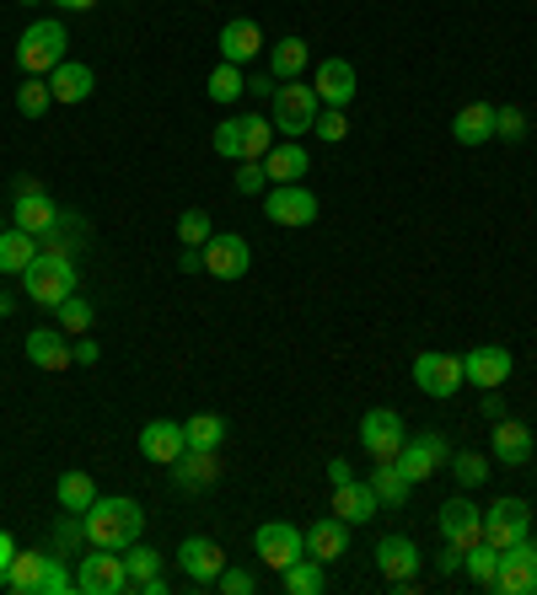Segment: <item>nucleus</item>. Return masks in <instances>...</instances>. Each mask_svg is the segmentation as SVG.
Instances as JSON below:
<instances>
[{
    "mask_svg": "<svg viewBox=\"0 0 537 595\" xmlns=\"http://www.w3.org/2000/svg\"><path fill=\"white\" fill-rule=\"evenodd\" d=\"M376 505H382V499H376L372 483H355V477H350V483L333 488V516L350 520V526H366V520L376 516Z\"/></svg>",
    "mask_w": 537,
    "mask_h": 595,
    "instance_id": "412c9836",
    "label": "nucleus"
},
{
    "mask_svg": "<svg viewBox=\"0 0 537 595\" xmlns=\"http://www.w3.org/2000/svg\"><path fill=\"white\" fill-rule=\"evenodd\" d=\"M527 129H533V123H527L522 108H495V140H511V145H516V140H527Z\"/></svg>",
    "mask_w": 537,
    "mask_h": 595,
    "instance_id": "c03bdc74",
    "label": "nucleus"
},
{
    "mask_svg": "<svg viewBox=\"0 0 537 595\" xmlns=\"http://www.w3.org/2000/svg\"><path fill=\"white\" fill-rule=\"evenodd\" d=\"M178 563H183V574H189L194 585H215V580H221V569H226V553H221L210 537H183Z\"/></svg>",
    "mask_w": 537,
    "mask_h": 595,
    "instance_id": "f3484780",
    "label": "nucleus"
},
{
    "mask_svg": "<svg viewBox=\"0 0 537 595\" xmlns=\"http://www.w3.org/2000/svg\"><path fill=\"white\" fill-rule=\"evenodd\" d=\"M0 231H6V226H0Z\"/></svg>",
    "mask_w": 537,
    "mask_h": 595,
    "instance_id": "69168bd1",
    "label": "nucleus"
},
{
    "mask_svg": "<svg viewBox=\"0 0 537 595\" xmlns=\"http://www.w3.org/2000/svg\"><path fill=\"white\" fill-rule=\"evenodd\" d=\"M183 440H189V451H221L226 419L221 413H194V419H183Z\"/></svg>",
    "mask_w": 537,
    "mask_h": 595,
    "instance_id": "7c9ffc66",
    "label": "nucleus"
},
{
    "mask_svg": "<svg viewBox=\"0 0 537 595\" xmlns=\"http://www.w3.org/2000/svg\"><path fill=\"white\" fill-rule=\"evenodd\" d=\"M490 451H495L500 467H527V456H533V430L516 424V419H495V430H490Z\"/></svg>",
    "mask_w": 537,
    "mask_h": 595,
    "instance_id": "6ab92c4d",
    "label": "nucleus"
},
{
    "mask_svg": "<svg viewBox=\"0 0 537 595\" xmlns=\"http://www.w3.org/2000/svg\"><path fill=\"white\" fill-rule=\"evenodd\" d=\"M264 215L275 226H312L318 220V194L301 188V183H275L269 198H264Z\"/></svg>",
    "mask_w": 537,
    "mask_h": 595,
    "instance_id": "9d476101",
    "label": "nucleus"
},
{
    "mask_svg": "<svg viewBox=\"0 0 537 595\" xmlns=\"http://www.w3.org/2000/svg\"><path fill=\"white\" fill-rule=\"evenodd\" d=\"M441 542H452V548H473L479 537H484V510H473L468 499H452V505H441Z\"/></svg>",
    "mask_w": 537,
    "mask_h": 595,
    "instance_id": "dca6fc26",
    "label": "nucleus"
},
{
    "mask_svg": "<svg viewBox=\"0 0 537 595\" xmlns=\"http://www.w3.org/2000/svg\"><path fill=\"white\" fill-rule=\"evenodd\" d=\"M43 569H49V553H17V558H11V569L0 574V591H11V595H39Z\"/></svg>",
    "mask_w": 537,
    "mask_h": 595,
    "instance_id": "393cba45",
    "label": "nucleus"
},
{
    "mask_svg": "<svg viewBox=\"0 0 537 595\" xmlns=\"http://www.w3.org/2000/svg\"><path fill=\"white\" fill-rule=\"evenodd\" d=\"M264 172H269V183H296V177L307 172V151H301V145H269Z\"/></svg>",
    "mask_w": 537,
    "mask_h": 595,
    "instance_id": "72a5a7b5",
    "label": "nucleus"
},
{
    "mask_svg": "<svg viewBox=\"0 0 537 595\" xmlns=\"http://www.w3.org/2000/svg\"><path fill=\"white\" fill-rule=\"evenodd\" d=\"M404 419L393 413V408H372L366 419H361V445H366V456L372 462H398V451H404Z\"/></svg>",
    "mask_w": 537,
    "mask_h": 595,
    "instance_id": "0eeeda50",
    "label": "nucleus"
},
{
    "mask_svg": "<svg viewBox=\"0 0 537 595\" xmlns=\"http://www.w3.org/2000/svg\"><path fill=\"white\" fill-rule=\"evenodd\" d=\"M76 591H82V595H125L129 591L125 558L114 553V548H92V558H82Z\"/></svg>",
    "mask_w": 537,
    "mask_h": 595,
    "instance_id": "423d86ee",
    "label": "nucleus"
},
{
    "mask_svg": "<svg viewBox=\"0 0 537 595\" xmlns=\"http://www.w3.org/2000/svg\"><path fill=\"white\" fill-rule=\"evenodd\" d=\"M11 215H17V226H22V231H33V237H49V231L65 220V215L54 209V198L43 194V188H39V194L17 198V209H11Z\"/></svg>",
    "mask_w": 537,
    "mask_h": 595,
    "instance_id": "5701e85b",
    "label": "nucleus"
},
{
    "mask_svg": "<svg viewBox=\"0 0 537 595\" xmlns=\"http://www.w3.org/2000/svg\"><path fill=\"white\" fill-rule=\"evenodd\" d=\"M457 569H462V548L447 542V553H441V574H457Z\"/></svg>",
    "mask_w": 537,
    "mask_h": 595,
    "instance_id": "4d7b16f0",
    "label": "nucleus"
},
{
    "mask_svg": "<svg viewBox=\"0 0 537 595\" xmlns=\"http://www.w3.org/2000/svg\"><path fill=\"white\" fill-rule=\"evenodd\" d=\"M215 156L243 161V119H226L221 129H215Z\"/></svg>",
    "mask_w": 537,
    "mask_h": 595,
    "instance_id": "a18cd8bd",
    "label": "nucleus"
},
{
    "mask_svg": "<svg viewBox=\"0 0 537 595\" xmlns=\"http://www.w3.org/2000/svg\"><path fill=\"white\" fill-rule=\"evenodd\" d=\"M11 558H17V548H11V537H6V531H0V574H6V569H11Z\"/></svg>",
    "mask_w": 537,
    "mask_h": 595,
    "instance_id": "bf43d9fd",
    "label": "nucleus"
},
{
    "mask_svg": "<svg viewBox=\"0 0 537 595\" xmlns=\"http://www.w3.org/2000/svg\"><path fill=\"white\" fill-rule=\"evenodd\" d=\"M264 183H269L264 161H243V166H237V194H264Z\"/></svg>",
    "mask_w": 537,
    "mask_h": 595,
    "instance_id": "3c124183",
    "label": "nucleus"
},
{
    "mask_svg": "<svg viewBox=\"0 0 537 595\" xmlns=\"http://www.w3.org/2000/svg\"><path fill=\"white\" fill-rule=\"evenodd\" d=\"M92 86H97V80H92L86 65L60 60V65L49 71V97H54V102H86V97H92Z\"/></svg>",
    "mask_w": 537,
    "mask_h": 595,
    "instance_id": "b1692460",
    "label": "nucleus"
},
{
    "mask_svg": "<svg viewBox=\"0 0 537 595\" xmlns=\"http://www.w3.org/2000/svg\"><path fill=\"white\" fill-rule=\"evenodd\" d=\"M54 322H60V333L82 338L86 327H92V301H76V295H65V301L54 306Z\"/></svg>",
    "mask_w": 537,
    "mask_h": 595,
    "instance_id": "58836bf2",
    "label": "nucleus"
},
{
    "mask_svg": "<svg viewBox=\"0 0 537 595\" xmlns=\"http://www.w3.org/2000/svg\"><path fill=\"white\" fill-rule=\"evenodd\" d=\"M243 91H248V80H243L237 65H226V60H221V65L210 71V97H215V102H237Z\"/></svg>",
    "mask_w": 537,
    "mask_h": 595,
    "instance_id": "4c0bfd02",
    "label": "nucleus"
},
{
    "mask_svg": "<svg viewBox=\"0 0 537 595\" xmlns=\"http://www.w3.org/2000/svg\"><path fill=\"white\" fill-rule=\"evenodd\" d=\"M28 359H33L39 370H65V365H76V359H71V344H65V333H54V327L28 333Z\"/></svg>",
    "mask_w": 537,
    "mask_h": 595,
    "instance_id": "cd10ccee",
    "label": "nucleus"
},
{
    "mask_svg": "<svg viewBox=\"0 0 537 595\" xmlns=\"http://www.w3.org/2000/svg\"><path fill=\"white\" fill-rule=\"evenodd\" d=\"M484 516H490V520H505V526H516V531H527V526H533V510H527L522 499H495V505H490Z\"/></svg>",
    "mask_w": 537,
    "mask_h": 595,
    "instance_id": "49530a36",
    "label": "nucleus"
},
{
    "mask_svg": "<svg viewBox=\"0 0 537 595\" xmlns=\"http://www.w3.org/2000/svg\"><path fill=\"white\" fill-rule=\"evenodd\" d=\"M140 595H167V580H162V574H151V580L140 585Z\"/></svg>",
    "mask_w": 537,
    "mask_h": 595,
    "instance_id": "052dcab7",
    "label": "nucleus"
},
{
    "mask_svg": "<svg viewBox=\"0 0 537 595\" xmlns=\"http://www.w3.org/2000/svg\"><path fill=\"white\" fill-rule=\"evenodd\" d=\"M323 591V563L318 558H296L286 569V595H318Z\"/></svg>",
    "mask_w": 537,
    "mask_h": 595,
    "instance_id": "e433bc0d",
    "label": "nucleus"
},
{
    "mask_svg": "<svg viewBox=\"0 0 537 595\" xmlns=\"http://www.w3.org/2000/svg\"><path fill=\"white\" fill-rule=\"evenodd\" d=\"M253 548H258V558H264L275 574H286L296 558H307V537H301L296 526H286V520H269V526H258Z\"/></svg>",
    "mask_w": 537,
    "mask_h": 595,
    "instance_id": "9b49d317",
    "label": "nucleus"
},
{
    "mask_svg": "<svg viewBox=\"0 0 537 595\" xmlns=\"http://www.w3.org/2000/svg\"><path fill=\"white\" fill-rule=\"evenodd\" d=\"M71 359H76V365H97V344H92V338L71 344Z\"/></svg>",
    "mask_w": 537,
    "mask_h": 595,
    "instance_id": "864d4df0",
    "label": "nucleus"
},
{
    "mask_svg": "<svg viewBox=\"0 0 537 595\" xmlns=\"http://www.w3.org/2000/svg\"><path fill=\"white\" fill-rule=\"evenodd\" d=\"M452 134H457V145H484V140H495V108H490V102H468L452 119Z\"/></svg>",
    "mask_w": 537,
    "mask_h": 595,
    "instance_id": "bb28decb",
    "label": "nucleus"
},
{
    "mask_svg": "<svg viewBox=\"0 0 537 595\" xmlns=\"http://www.w3.org/2000/svg\"><path fill=\"white\" fill-rule=\"evenodd\" d=\"M312 91L323 97V108H350L355 102V65L350 60H323L318 76H312Z\"/></svg>",
    "mask_w": 537,
    "mask_h": 595,
    "instance_id": "a211bd4d",
    "label": "nucleus"
},
{
    "mask_svg": "<svg viewBox=\"0 0 537 595\" xmlns=\"http://www.w3.org/2000/svg\"><path fill=\"white\" fill-rule=\"evenodd\" d=\"M350 477H355V473H350V462H329V483H333V488H339V483H350Z\"/></svg>",
    "mask_w": 537,
    "mask_h": 595,
    "instance_id": "13d9d810",
    "label": "nucleus"
},
{
    "mask_svg": "<svg viewBox=\"0 0 537 595\" xmlns=\"http://www.w3.org/2000/svg\"><path fill=\"white\" fill-rule=\"evenodd\" d=\"M447 462H452V445L436 435V430H419V435H409V440H404V451H398V473L409 477V483L436 477Z\"/></svg>",
    "mask_w": 537,
    "mask_h": 595,
    "instance_id": "39448f33",
    "label": "nucleus"
},
{
    "mask_svg": "<svg viewBox=\"0 0 537 595\" xmlns=\"http://www.w3.org/2000/svg\"><path fill=\"white\" fill-rule=\"evenodd\" d=\"M39 258V241L33 231H22V226H11V231H0V274H28V263Z\"/></svg>",
    "mask_w": 537,
    "mask_h": 595,
    "instance_id": "c85d7f7f",
    "label": "nucleus"
},
{
    "mask_svg": "<svg viewBox=\"0 0 537 595\" xmlns=\"http://www.w3.org/2000/svg\"><path fill=\"white\" fill-rule=\"evenodd\" d=\"M183 451H189V440H183V424H172V419H151L140 430V456L157 462V467H178Z\"/></svg>",
    "mask_w": 537,
    "mask_h": 595,
    "instance_id": "2eb2a0df",
    "label": "nucleus"
},
{
    "mask_svg": "<svg viewBox=\"0 0 537 595\" xmlns=\"http://www.w3.org/2000/svg\"><path fill=\"white\" fill-rule=\"evenodd\" d=\"M484 419H490V424L505 419V402H500V392H484Z\"/></svg>",
    "mask_w": 537,
    "mask_h": 595,
    "instance_id": "6e6d98bb",
    "label": "nucleus"
},
{
    "mask_svg": "<svg viewBox=\"0 0 537 595\" xmlns=\"http://www.w3.org/2000/svg\"><path fill=\"white\" fill-rule=\"evenodd\" d=\"M22 290H28L33 306H49V312H54L65 295H76V263H71V252L43 247L39 258L28 263V274H22Z\"/></svg>",
    "mask_w": 537,
    "mask_h": 595,
    "instance_id": "f03ea898",
    "label": "nucleus"
},
{
    "mask_svg": "<svg viewBox=\"0 0 537 595\" xmlns=\"http://www.w3.org/2000/svg\"><path fill=\"white\" fill-rule=\"evenodd\" d=\"M269 113H275V129L280 134H307L318 113H323V97L312 86H296V80H280L275 97H269Z\"/></svg>",
    "mask_w": 537,
    "mask_h": 595,
    "instance_id": "7ed1b4c3",
    "label": "nucleus"
},
{
    "mask_svg": "<svg viewBox=\"0 0 537 595\" xmlns=\"http://www.w3.org/2000/svg\"><path fill=\"white\" fill-rule=\"evenodd\" d=\"M82 526H86V542H92V548H114V553H125L129 542H140L146 510H140L135 499H97V505L82 516Z\"/></svg>",
    "mask_w": 537,
    "mask_h": 595,
    "instance_id": "f257e3e1",
    "label": "nucleus"
},
{
    "mask_svg": "<svg viewBox=\"0 0 537 595\" xmlns=\"http://www.w3.org/2000/svg\"><path fill=\"white\" fill-rule=\"evenodd\" d=\"M215 477H221L215 451H183V456H178V488H183V494H205Z\"/></svg>",
    "mask_w": 537,
    "mask_h": 595,
    "instance_id": "a878e982",
    "label": "nucleus"
},
{
    "mask_svg": "<svg viewBox=\"0 0 537 595\" xmlns=\"http://www.w3.org/2000/svg\"><path fill=\"white\" fill-rule=\"evenodd\" d=\"M65 28L60 22H33L28 33H22V43H17V65L28 71V76H49L60 60H65Z\"/></svg>",
    "mask_w": 537,
    "mask_h": 595,
    "instance_id": "20e7f679",
    "label": "nucleus"
},
{
    "mask_svg": "<svg viewBox=\"0 0 537 595\" xmlns=\"http://www.w3.org/2000/svg\"><path fill=\"white\" fill-rule=\"evenodd\" d=\"M452 473H457L462 488H479V483L490 477V462H484L479 451H462V456H452Z\"/></svg>",
    "mask_w": 537,
    "mask_h": 595,
    "instance_id": "37998d69",
    "label": "nucleus"
},
{
    "mask_svg": "<svg viewBox=\"0 0 537 595\" xmlns=\"http://www.w3.org/2000/svg\"><path fill=\"white\" fill-rule=\"evenodd\" d=\"M215 585H221L226 595H253V591H258V580H253L248 569H221V580H215Z\"/></svg>",
    "mask_w": 537,
    "mask_h": 595,
    "instance_id": "603ef678",
    "label": "nucleus"
},
{
    "mask_svg": "<svg viewBox=\"0 0 537 595\" xmlns=\"http://www.w3.org/2000/svg\"><path fill=\"white\" fill-rule=\"evenodd\" d=\"M125 569H129V591H140L151 574H162V553H157V548L129 542V548H125Z\"/></svg>",
    "mask_w": 537,
    "mask_h": 595,
    "instance_id": "c9c22d12",
    "label": "nucleus"
},
{
    "mask_svg": "<svg viewBox=\"0 0 537 595\" xmlns=\"http://www.w3.org/2000/svg\"><path fill=\"white\" fill-rule=\"evenodd\" d=\"M414 387L425 397H457L468 387L462 376V355H419L414 359Z\"/></svg>",
    "mask_w": 537,
    "mask_h": 595,
    "instance_id": "1a4fd4ad",
    "label": "nucleus"
},
{
    "mask_svg": "<svg viewBox=\"0 0 537 595\" xmlns=\"http://www.w3.org/2000/svg\"><path fill=\"white\" fill-rule=\"evenodd\" d=\"M307 71V39H280L269 48V76L275 80H296Z\"/></svg>",
    "mask_w": 537,
    "mask_h": 595,
    "instance_id": "2f4dec72",
    "label": "nucleus"
},
{
    "mask_svg": "<svg viewBox=\"0 0 537 595\" xmlns=\"http://www.w3.org/2000/svg\"><path fill=\"white\" fill-rule=\"evenodd\" d=\"M307 537V553L318 558V563H339V558L350 553V520H312V531H301Z\"/></svg>",
    "mask_w": 537,
    "mask_h": 595,
    "instance_id": "aec40b11",
    "label": "nucleus"
},
{
    "mask_svg": "<svg viewBox=\"0 0 537 595\" xmlns=\"http://www.w3.org/2000/svg\"><path fill=\"white\" fill-rule=\"evenodd\" d=\"M495 591H505V595H537V542H533V537H522V542H511V548L500 553Z\"/></svg>",
    "mask_w": 537,
    "mask_h": 595,
    "instance_id": "6e6552de",
    "label": "nucleus"
},
{
    "mask_svg": "<svg viewBox=\"0 0 537 595\" xmlns=\"http://www.w3.org/2000/svg\"><path fill=\"white\" fill-rule=\"evenodd\" d=\"M522 537H527V531H516V526H505V520L484 516V542H490L495 553H505V548H511V542H522Z\"/></svg>",
    "mask_w": 537,
    "mask_h": 595,
    "instance_id": "8fccbe9b",
    "label": "nucleus"
},
{
    "mask_svg": "<svg viewBox=\"0 0 537 595\" xmlns=\"http://www.w3.org/2000/svg\"><path fill=\"white\" fill-rule=\"evenodd\" d=\"M210 237H215V231H210L205 209H183V215H178V241H183V247H205Z\"/></svg>",
    "mask_w": 537,
    "mask_h": 595,
    "instance_id": "a19ab883",
    "label": "nucleus"
},
{
    "mask_svg": "<svg viewBox=\"0 0 537 595\" xmlns=\"http://www.w3.org/2000/svg\"><path fill=\"white\" fill-rule=\"evenodd\" d=\"M49 102H54V97H49V80H22V86H17V113H22V119H43V113H49Z\"/></svg>",
    "mask_w": 537,
    "mask_h": 595,
    "instance_id": "ea45409f",
    "label": "nucleus"
},
{
    "mask_svg": "<svg viewBox=\"0 0 537 595\" xmlns=\"http://www.w3.org/2000/svg\"><path fill=\"white\" fill-rule=\"evenodd\" d=\"M258 48H264L258 22H248V17H232V22L221 28V60H226V65H248Z\"/></svg>",
    "mask_w": 537,
    "mask_h": 595,
    "instance_id": "4be33fe9",
    "label": "nucleus"
},
{
    "mask_svg": "<svg viewBox=\"0 0 537 595\" xmlns=\"http://www.w3.org/2000/svg\"><path fill=\"white\" fill-rule=\"evenodd\" d=\"M6 312H11V301H6V295H0V317H6Z\"/></svg>",
    "mask_w": 537,
    "mask_h": 595,
    "instance_id": "e2e57ef3",
    "label": "nucleus"
},
{
    "mask_svg": "<svg viewBox=\"0 0 537 595\" xmlns=\"http://www.w3.org/2000/svg\"><path fill=\"white\" fill-rule=\"evenodd\" d=\"M65 591H76V580L65 574V563H60V558H49V569H43L39 595H65Z\"/></svg>",
    "mask_w": 537,
    "mask_h": 595,
    "instance_id": "09e8293b",
    "label": "nucleus"
},
{
    "mask_svg": "<svg viewBox=\"0 0 537 595\" xmlns=\"http://www.w3.org/2000/svg\"><path fill=\"white\" fill-rule=\"evenodd\" d=\"M22 6H33V0H22Z\"/></svg>",
    "mask_w": 537,
    "mask_h": 595,
    "instance_id": "0e129e2a",
    "label": "nucleus"
},
{
    "mask_svg": "<svg viewBox=\"0 0 537 595\" xmlns=\"http://www.w3.org/2000/svg\"><path fill=\"white\" fill-rule=\"evenodd\" d=\"M312 134H318V140H329V145H339V140L350 134V119H344V108H323V113H318V123H312Z\"/></svg>",
    "mask_w": 537,
    "mask_h": 595,
    "instance_id": "de8ad7c7",
    "label": "nucleus"
},
{
    "mask_svg": "<svg viewBox=\"0 0 537 595\" xmlns=\"http://www.w3.org/2000/svg\"><path fill=\"white\" fill-rule=\"evenodd\" d=\"M178 263H183V274H200V269H205V252H200V247H183Z\"/></svg>",
    "mask_w": 537,
    "mask_h": 595,
    "instance_id": "5fc2aeb1",
    "label": "nucleus"
},
{
    "mask_svg": "<svg viewBox=\"0 0 537 595\" xmlns=\"http://www.w3.org/2000/svg\"><path fill=\"white\" fill-rule=\"evenodd\" d=\"M54 499H60V510L86 516V510L97 505V483H92L86 473H65V477H60V488H54Z\"/></svg>",
    "mask_w": 537,
    "mask_h": 595,
    "instance_id": "c756f323",
    "label": "nucleus"
},
{
    "mask_svg": "<svg viewBox=\"0 0 537 595\" xmlns=\"http://www.w3.org/2000/svg\"><path fill=\"white\" fill-rule=\"evenodd\" d=\"M511 370H516V359H511V349H500V344H479V349L462 355V376H468V387H479V392L505 387Z\"/></svg>",
    "mask_w": 537,
    "mask_h": 595,
    "instance_id": "f8f14e48",
    "label": "nucleus"
},
{
    "mask_svg": "<svg viewBox=\"0 0 537 595\" xmlns=\"http://www.w3.org/2000/svg\"><path fill=\"white\" fill-rule=\"evenodd\" d=\"M376 563H382V574H387V585H393V591H414V574H419V548H414L409 537H382V542H376Z\"/></svg>",
    "mask_w": 537,
    "mask_h": 595,
    "instance_id": "ddd939ff",
    "label": "nucleus"
},
{
    "mask_svg": "<svg viewBox=\"0 0 537 595\" xmlns=\"http://www.w3.org/2000/svg\"><path fill=\"white\" fill-rule=\"evenodd\" d=\"M372 488H376V499H382V505H393V510H398V505H404V499L414 494V483L398 473V462H376Z\"/></svg>",
    "mask_w": 537,
    "mask_h": 595,
    "instance_id": "f704fd0d",
    "label": "nucleus"
},
{
    "mask_svg": "<svg viewBox=\"0 0 537 595\" xmlns=\"http://www.w3.org/2000/svg\"><path fill=\"white\" fill-rule=\"evenodd\" d=\"M462 569H468V580H473V585L495 591V580H500V553L490 548V542H484V537H479V542H473V548L462 553Z\"/></svg>",
    "mask_w": 537,
    "mask_h": 595,
    "instance_id": "473e14b6",
    "label": "nucleus"
},
{
    "mask_svg": "<svg viewBox=\"0 0 537 595\" xmlns=\"http://www.w3.org/2000/svg\"><path fill=\"white\" fill-rule=\"evenodd\" d=\"M60 6H65V11H92L97 0H60Z\"/></svg>",
    "mask_w": 537,
    "mask_h": 595,
    "instance_id": "680f3d73",
    "label": "nucleus"
},
{
    "mask_svg": "<svg viewBox=\"0 0 537 595\" xmlns=\"http://www.w3.org/2000/svg\"><path fill=\"white\" fill-rule=\"evenodd\" d=\"M269 156V119H243V161Z\"/></svg>",
    "mask_w": 537,
    "mask_h": 595,
    "instance_id": "79ce46f5",
    "label": "nucleus"
},
{
    "mask_svg": "<svg viewBox=\"0 0 537 595\" xmlns=\"http://www.w3.org/2000/svg\"><path fill=\"white\" fill-rule=\"evenodd\" d=\"M200 252H205V274H215V279H243V274H248V263H253L248 241L237 237V231H226V237H210Z\"/></svg>",
    "mask_w": 537,
    "mask_h": 595,
    "instance_id": "4468645a",
    "label": "nucleus"
}]
</instances>
